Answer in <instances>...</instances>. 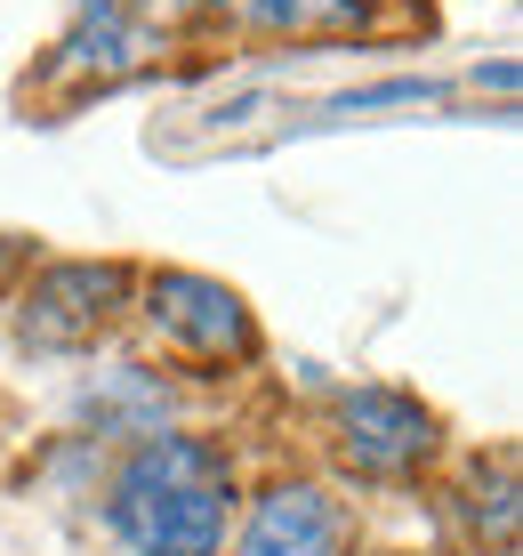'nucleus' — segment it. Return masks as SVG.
<instances>
[{
    "mask_svg": "<svg viewBox=\"0 0 523 556\" xmlns=\"http://www.w3.org/2000/svg\"><path fill=\"white\" fill-rule=\"evenodd\" d=\"M234 476L202 435H145L113 476V532L138 556H218Z\"/></svg>",
    "mask_w": 523,
    "mask_h": 556,
    "instance_id": "f257e3e1",
    "label": "nucleus"
},
{
    "mask_svg": "<svg viewBox=\"0 0 523 556\" xmlns=\"http://www.w3.org/2000/svg\"><path fill=\"white\" fill-rule=\"evenodd\" d=\"M129 299V266H97V258H65L49 275H33L25 306H16V331L25 348H89Z\"/></svg>",
    "mask_w": 523,
    "mask_h": 556,
    "instance_id": "f03ea898",
    "label": "nucleus"
},
{
    "mask_svg": "<svg viewBox=\"0 0 523 556\" xmlns=\"http://www.w3.org/2000/svg\"><path fill=\"white\" fill-rule=\"evenodd\" d=\"M428 452H435V412L411 404L403 388H355V395H339V459L355 476L395 484V476H411Z\"/></svg>",
    "mask_w": 523,
    "mask_h": 556,
    "instance_id": "7ed1b4c3",
    "label": "nucleus"
},
{
    "mask_svg": "<svg viewBox=\"0 0 523 556\" xmlns=\"http://www.w3.org/2000/svg\"><path fill=\"white\" fill-rule=\"evenodd\" d=\"M145 315H153V331H162V339H178V348L202 355V363H226V355L258 348L250 306L226 291V282H209V275H153Z\"/></svg>",
    "mask_w": 523,
    "mask_h": 556,
    "instance_id": "20e7f679",
    "label": "nucleus"
},
{
    "mask_svg": "<svg viewBox=\"0 0 523 556\" xmlns=\"http://www.w3.org/2000/svg\"><path fill=\"white\" fill-rule=\"evenodd\" d=\"M242 556H346V525L315 484H266L250 501Z\"/></svg>",
    "mask_w": 523,
    "mask_h": 556,
    "instance_id": "39448f33",
    "label": "nucleus"
},
{
    "mask_svg": "<svg viewBox=\"0 0 523 556\" xmlns=\"http://www.w3.org/2000/svg\"><path fill=\"white\" fill-rule=\"evenodd\" d=\"M209 9L242 16L266 33H315V25H362V0H209Z\"/></svg>",
    "mask_w": 523,
    "mask_h": 556,
    "instance_id": "423d86ee",
    "label": "nucleus"
}]
</instances>
